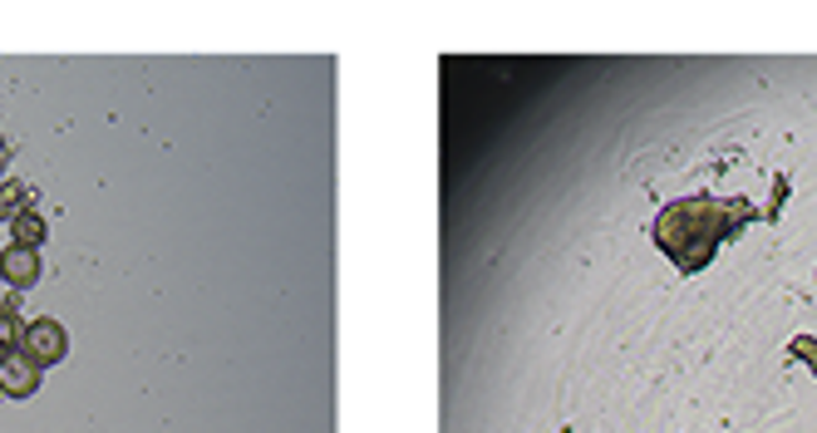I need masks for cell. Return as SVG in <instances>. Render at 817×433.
Wrapping results in <instances>:
<instances>
[{
  "label": "cell",
  "instance_id": "277c9868",
  "mask_svg": "<svg viewBox=\"0 0 817 433\" xmlns=\"http://www.w3.org/2000/svg\"><path fill=\"white\" fill-rule=\"evenodd\" d=\"M40 379H45V369L30 360L25 350H15V355H6V360H0V394L30 399V394H40Z\"/></svg>",
  "mask_w": 817,
  "mask_h": 433
},
{
  "label": "cell",
  "instance_id": "7a4b0ae2",
  "mask_svg": "<svg viewBox=\"0 0 817 433\" xmlns=\"http://www.w3.org/2000/svg\"><path fill=\"white\" fill-rule=\"evenodd\" d=\"M20 350H25L40 369H50V365H60L69 355V335H65V325H60V321H30L25 335H20Z\"/></svg>",
  "mask_w": 817,
  "mask_h": 433
},
{
  "label": "cell",
  "instance_id": "3957f363",
  "mask_svg": "<svg viewBox=\"0 0 817 433\" xmlns=\"http://www.w3.org/2000/svg\"><path fill=\"white\" fill-rule=\"evenodd\" d=\"M40 277H45V261L35 247H0V281L10 291H30Z\"/></svg>",
  "mask_w": 817,
  "mask_h": 433
},
{
  "label": "cell",
  "instance_id": "52a82bcc",
  "mask_svg": "<svg viewBox=\"0 0 817 433\" xmlns=\"http://www.w3.org/2000/svg\"><path fill=\"white\" fill-rule=\"evenodd\" d=\"M20 335H25V325H20L10 311H0V360L20 350Z\"/></svg>",
  "mask_w": 817,
  "mask_h": 433
},
{
  "label": "cell",
  "instance_id": "8992f818",
  "mask_svg": "<svg viewBox=\"0 0 817 433\" xmlns=\"http://www.w3.org/2000/svg\"><path fill=\"white\" fill-rule=\"evenodd\" d=\"M20 213H30V187L25 183H0V227H10Z\"/></svg>",
  "mask_w": 817,
  "mask_h": 433
},
{
  "label": "cell",
  "instance_id": "6da1fadb",
  "mask_svg": "<svg viewBox=\"0 0 817 433\" xmlns=\"http://www.w3.org/2000/svg\"><path fill=\"white\" fill-rule=\"evenodd\" d=\"M759 217L763 213L749 203V197H709V193L675 197V203L660 207L651 237H655V247L675 261V271L699 277V271L714 261V251L724 247V241H734L739 231Z\"/></svg>",
  "mask_w": 817,
  "mask_h": 433
},
{
  "label": "cell",
  "instance_id": "ba28073f",
  "mask_svg": "<svg viewBox=\"0 0 817 433\" xmlns=\"http://www.w3.org/2000/svg\"><path fill=\"white\" fill-rule=\"evenodd\" d=\"M788 355H793V360H803V365H808L813 375H817V340H813V335H798V340H788Z\"/></svg>",
  "mask_w": 817,
  "mask_h": 433
},
{
  "label": "cell",
  "instance_id": "5b68a950",
  "mask_svg": "<svg viewBox=\"0 0 817 433\" xmlns=\"http://www.w3.org/2000/svg\"><path fill=\"white\" fill-rule=\"evenodd\" d=\"M45 237H50V221L40 213H20L15 221H10V247H35L40 251Z\"/></svg>",
  "mask_w": 817,
  "mask_h": 433
},
{
  "label": "cell",
  "instance_id": "9c48e42d",
  "mask_svg": "<svg viewBox=\"0 0 817 433\" xmlns=\"http://www.w3.org/2000/svg\"><path fill=\"white\" fill-rule=\"evenodd\" d=\"M6 158H10V143H6V133H0V167H6Z\"/></svg>",
  "mask_w": 817,
  "mask_h": 433
}]
</instances>
